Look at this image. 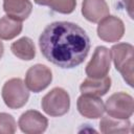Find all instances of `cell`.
<instances>
[{
    "label": "cell",
    "mask_w": 134,
    "mask_h": 134,
    "mask_svg": "<svg viewBox=\"0 0 134 134\" xmlns=\"http://www.w3.org/2000/svg\"><path fill=\"white\" fill-rule=\"evenodd\" d=\"M43 57L65 69L81 65L90 50V39L75 23L58 21L48 24L39 38Z\"/></svg>",
    "instance_id": "6da1fadb"
},
{
    "label": "cell",
    "mask_w": 134,
    "mask_h": 134,
    "mask_svg": "<svg viewBox=\"0 0 134 134\" xmlns=\"http://www.w3.org/2000/svg\"><path fill=\"white\" fill-rule=\"evenodd\" d=\"M110 53L114 66L122 75L127 84L133 87V68H134V47L129 43H118L113 45Z\"/></svg>",
    "instance_id": "7a4b0ae2"
},
{
    "label": "cell",
    "mask_w": 134,
    "mask_h": 134,
    "mask_svg": "<svg viewBox=\"0 0 134 134\" xmlns=\"http://www.w3.org/2000/svg\"><path fill=\"white\" fill-rule=\"evenodd\" d=\"M1 96L4 104L9 109H19L27 103L29 91L21 79L14 77L4 83L1 90Z\"/></svg>",
    "instance_id": "3957f363"
},
{
    "label": "cell",
    "mask_w": 134,
    "mask_h": 134,
    "mask_svg": "<svg viewBox=\"0 0 134 134\" xmlns=\"http://www.w3.org/2000/svg\"><path fill=\"white\" fill-rule=\"evenodd\" d=\"M41 106L46 114L53 117L62 116L69 111L70 96L65 89L55 87L43 96Z\"/></svg>",
    "instance_id": "277c9868"
},
{
    "label": "cell",
    "mask_w": 134,
    "mask_h": 134,
    "mask_svg": "<svg viewBox=\"0 0 134 134\" xmlns=\"http://www.w3.org/2000/svg\"><path fill=\"white\" fill-rule=\"evenodd\" d=\"M105 111L111 117L129 119L134 112L133 97L126 92L113 93L105 104Z\"/></svg>",
    "instance_id": "5b68a950"
},
{
    "label": "cell",
    "mask_w": 134,
    "mask_h": 134,
    "mask_svg": "<svg viewBox=\"0 0 134 134\" xmlns=\"http://www.w3.org/2000/svg\"><path fill=\"white\" fill-rule=\"evenodd\" d=\"M111 67V53L105 46H97L93 55L86 66L85 72L88 77L100 79L108 74Z\"/></svg>",
    "instance_id": "8992f818"
},
{
    "label": "cell",
    "mask_w": 134,
    "mask_h": 134,
    "mask_svg": "<svg viewBox=\"0 0 134 134\" xmlns=\"http://www.w3.org/2000/svg\"><path fill=\"white\" fill-rule=\"evenodd\" d=\"M52 81L51 70L42 64L31 66L25 74V85L28 90L38 93L49 86Z\"/></svg>",
    "instance_id": "52a82bcc"
},
{
    "label": "cell",
    "mask_w": 134,
    "mask_h": 134,
    "mask_svg": "<svg viewBox=\"0 0 134 134\" xmlns=\"http://www.w3.org/2000/svg\"><path fill=\"white\" fill-rule=\"evenodd\" d=\"M125 34L124 22L115 16H107L98 22L97 36L100 40L113 43L119 41Z\"/></svg>",
    "instance_id": "ba28073f"
},
{
    "label": "cell",
    "mask_w": 134,
    "mask_h": 134,
    "mask_svg": "<svg viewBox=\"0 0 134 134\" xmlns=\"http://www.w3.org/2000/svg\"><path fill=\"white\" fill-rule=\"evenodd\" d=\"M18 126L23 133L41 134L47 129L48 119L37 110H28L21 114Z\"/></svg>",
    "instance_id": "9c48e42d"
},
{
    "label": "cell",
    "mask_w": 134,
    "mask_h": 134,
    "mask_svg": "<svg viewBox=\"0 0 134 134\" xmlns=\"http://www.w3.org/2000/svg\"><path fill=\"white\" fill-rule=\"evenodd\" d=\"M76 107L81 115L91 119L102 117L105 112V104L102 98L89 94H82L77 98Z\"/></svg>",
    "instance_id": "30bf717a"
},
{
    "label": "cell",
    "mask_w": 134,
    "mask_h": 134,
    "mask_svg": "<svg viewBox=\"0 0 134 134\" xmlns=\"http://www.w3.org/2000/svg\"><path fill=\"white\" fill-rule=\"evenodd\" d=\"M110 8L105 0H83L82 14L90 22L97 23L109 15Z\"/></svg>",
    "instance_id": "8fae6325"
},
{
    "label": "cell",
    "mask_w": 134,
    "mask_h": 134,
    "mask_svg": "<svg viewBox=\"0 0 134 134\" xmlns=\"http://www.w3.org/2000/svg\"><path fill=\"white\" fill-rule=\"evenodd\" d=\"M3 10L6 16L22 22L29 17L32 4L29 0H3Z\"/></svg>",
    "instance_id": "7c38bea8"
},
{
    "label": "cell",
    "mask_w": 134,
    "mask_h": 134,
    "mask_svg": "<svg viewBox=\"0 0 134 134\" xmlns=\"http://www.w3.org/2000/svg\"><path fill=\"white\" fill-rule=\"evenodd\" d=\"M111 88V79L106 75L100 79H91L87 77L83 81L80 86V90L82 94H89L94 96H103L105 95Z\"/></svg>",
    "instance_id": "4fadbf2b"
},
{
    "label": "cell",
    "mask_w": 134,
    "mask_h": 134,
    "mask_svg": "<svg viewBox=\"0 0 134 134\" xmlns=\"http://www.w3.org/2000/svg\"><path fill=\"white\" fill-rule=\"evenodd\" d=\"M99 130L104 134L108 133H129L131 122L129 119H119L111 116H104L99 121Z\"/></svg>",
    "instance_id": "5bb4252c"
},
{
    "label": "cell",
    "mask_w": 134,
    "mask_h": 134,
    "mask_svg": "<svg viewBox=\"0 0 134 134\" xmlns=\"http://www.w3.org/2000/svg\"><path fill=\"white\" fill-rule=\"evenodd\" d=\"M12 52L23 61H30L36 57V47L32 40L28 37H23L10 45Z\"/></svg>",
    "instance_id": "9a60e30c"
},
{
    "label": "cell",
    "mask_w": 134,
    "mask_h": 134,
    "mask_svg": "<svg viewBox=\"0 0 134 134\" xmlns=\"http://www.w3.org/2000/svg\"><path fill=\"white\" fill-rule=\"evenodd\" d=\"M23 28L22 22L15 20L8 16H3L0 19V39L12 40L21 34Z\"/></svg>",
    "instance_id": "2e32d148"
},
{
    "label": "cell",
    "mask_w": 134,
    "mask_h": 134,
    "mask_svg": "<svg viewBox=\"0 0 134 134\" xmlns=\"http://www.w3.org/2000/svg\"><path fill=\"white\" fill-rule=\"evenodd\" d=\"M38 5L50 7L52 10L60 14H71L76 6V0H34Z\"/></svg>",
    "instance_id": "e0dca14e"
},
{
    "label": "cell",
    "mask_w": 134,
    "mask_h": 134,
    "mask_svg": "<svg viewBox=\"0 0 134 134\" xmlns=\"http://www.w3.org/2000/svg\"><path fill=\"white\" fill-rule=\"evenodd\" d=\"M17 130V124L15 118L8 114L0 113V134H14Z\"/></svg>",
    "instance_id": "ac0fdd59"
},
{
    "label": "cell",
    "mask_w": 134,
    "mask_h": 134,
    "mask_svg": "<svg viewBox=\"0 0 134 134\" xmlns=\"http://www.w3.org/2000/svg\"><path fill=\"white\" fill-rule=\"evenodd\" d=\"M126 4V8L131 18H133V0H124Z\"/></svg>",
    "instance_id": "d6986e66"
},
{
    "label": "cell",
    "mask_w": 134,
    "mask_h": 134,
    "mask_svg": "<svg viewBox=\"0 0 134 134\" xmlns=\"http://www.w3.org/2000/svg\"><path fill=\"white\" fill-rule=\"evenodd\" d=\"M3 52H4V46H3V43L0 41V59L2 58Z\"/></svg>",
    "instance_id": "ffe728a7"
}]
</instances>
